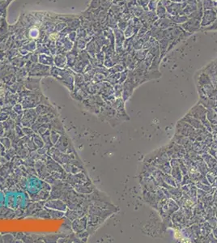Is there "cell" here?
<instances>
[{
    "instance_id": "6da1fadb",
    "label": "cell",
    "mask_w": 217,
    "mask_h": 243,
    "mask_svg": "<svg viewBox=\"0 0 217 243\" xmlns=\"http://www.w3.org/2000/svg\"><path fill=\"white\" fill-rule=\"evenodd\" d=\"M166 152L172 158H183L186 153L185 147L181 144H178L175 142L171 141L165 146Z\"/></svg>"
},
{
    "instance_id": "7a4b0ae2",
    "label": "cell",
    "mask_w": 217,
    "mask_h": 243,
    "mask_svg": "<svg viewBox=\"0 0 217 243\" xmlns=\"http://www.w3.org/2000/svg\"><path fill=\"white\" fill-rule=\"evenodd\" d=\"M37 114L36 110L33 109H26L23 112V117L21 119V123L23 126H27V127H31L36 121L37 118Z\"/></svg>"
},
{
    "instance_id": "3957f363",
    "label": "cell",
    "mask_w": 217,
    "mask_h": 243,
    "mask_svg": "<svg viewBox=\"0 0 217 243\" xmlns=\"http://www.w3.org/2000/svg\"><path fill=\"white\" fill-rule=\"evenodd\" d=\"M55 147H57V149L63 152V153L70 154L72 151H74L71 140H69V138L67 136H63V135L62 136H60L58 141L56 143Z\"/></svg>"
},
{
    "instance_id": "277c9868",
    "label": "cell",
    "mask_w": 217,
    "mask_h": 243,
    "mask_svg": "<svg viewBox=\"0 0 217 243\" xmlns=\"http://www.w3.org/2000/svg\"><path fill=\"white\" fill-rule=\"evenodd\" d=\"M140 184L142 186L143 191H147L155 192V191L159 187L152 175L148 177H141Z\"/></svg>"
},
{
    "instance_id": "5b68a950",
    "label": "cell",
    "mask_w": 217,
    "mask_h": 243,
    "mask_svg": "<svg viewBox=\"0 0 217 243\" xmlns=\"http://www.w3.org/2000/svg\"><path fill=\"white\" fill-rule=\"evenodd\" d=\"M195 128L192 126L191 125H190L189 123L184 121L183 120H180L177 121V125H176V134H179L181 136H186L189 137V136L192 132L195 131Z\"/></svg>"
},
{
    "instance_id": "8992f818",
    "label": "cell",
    "mask_w": 217,
    "mask_h": 243,
    "mask_svg": "<svg viewBox=\"0 0 217 243\" xmlns=\"http://www.w3.org/2000/svg\"><path fill=\"white\" fill-rule=\"evenodd\" d=\"M207 109L199 102L190 109V110L188 112V114L201 121L202 119L207 117Z\"/></svg>"
},
{
    "instance_id": "52a82bcc",
    "label": "cell",
    "mask_w": 217,
    "mask_h": 243,
    "mask_svg": "<svg viewBox=\"0 0 217 243\" xmlns=\"http://www.w3.org/2000/svg\"><path fill=\"white\" fill-rule=\"evenodd\" d=\"M186 218L184 216L180 210H177L174 213L172 214L171 216V221L174 227H177L178 229H182V228L186 227Z\"/></svg>"
},
{
    "instance_id": "ba28073f",
    "label": "cell",
    "mask_w": 217,
    "mask_h": 243,
    "mask_svg": "<svg viewBox=\"0 0 217 243\" xmlns=\"http://www.w3.org/2000/svg\"><path fill=\"white\" fill-rule=\"evenodd\" d=\"M88 224V221L86 216H82L80 218L74 220L72 222V227L74 231L76 233H81L87 229V225Z\"/></svg>"
},
{
    "instance_id": "9c48e42d",
    "label": "cell",
    "mask_w": 217,
    "mask_h": 243,
    "mask_svg": "<svg viewBox=\"0 0 217 243\" xmlns=\"http://www.w3.org/2000/svg\"><path fill=\"white\" fill-rule=\"evenodd\" d=\"M172 141L175 142L177 144H181V145L183 146L186 151H187L188 150L191 149L192 144H193L194 143V142H192L191 140H190L188 137H186V136H181V135L176 133L175 135H174V136H173Z\"/></svg>"
},
{
    "instance_id": "30bf717a",
    "label": "cell",
    "mask_w": 217,
    "mask_h": 243,
    "mask_svg": "<svg viewBox=\"0 0 217 243\" xmlns=\"http://www.w3.org/2000/svg\"><path fill=\"white\" fill-rule=\"evenodd\" d=\"M181 189L182 191V193L187 195L189 197L191 198L195 203H197V191L198 188L195 186V184H186V185H183L181 186Z\"/></svg>"
},
{
    "instance_id": "8fae6325",
    "label": "cell",
    "mask_w": 217,
    "mask_h": 243,
    "mask_svg": "<svg viewBox=\"0 0 217 243\" xmlns=\"http://www.w3.org/2000/svg\"><path fill=\"white\" fill-rule=\"evenodd\" d=\"M143 198L145 200L146 203H147L151 207L155 208V210L158 209V201L155 192L147 191H143Z\"/></svg>"
},
{
    "instance_id": "7c38bea8",
    "label": "cell",
    "mask_w": 217,
    "mask_h": 243,
    "mask_svg": "<svg viewBox=\"0 0 217 243\" xmlns=\"http://www.w3.org/2000/svg\"><path fill=\"white\" fill-rule=\"evenodd\" d=\"M181 120H183L184 121L189 123L190 125H191L195 129H203L206 130V128L204 127V126L203 125V123L201 122V121L197 118H194L193 116L190 115V114H186L185 117L181 118Z\"/></svg>"
},
{
    "instance_id": "4fadbf2b",
    "label": "cell",
    "mask_w": 217,
    "mask_h": 243,
    "mask_svg": "<svg viewBox=\"0 0 217 243\" xmlns=\"http://www.w3.org/2000/svg\"><path fill=\"white\" fill-rule=\"evenodd\" d=\"M46 207L51 208V209L58 210V211H65L67 209V205L63 203V201L60 199L48 201L46 203Z\"/></svg>"
},
{
    "instance_id": "5bb4252c",
    "label": "cell",
    "mask_w": 217,
    "mask_h": 243,
    "mask_svg": "<svg viewBox=\"0 0 217 243\" xmlns=\"http://www.w3.org/2000/svg\"><path fill=\"white\" fill-rule=\"evenodd\" d=\"M215 102L216 101L212 98L206 96V95H200V100H199V103L202 104L206 109H213L215 106Z\"/></svg>"
},
{
    "instance_id": "9a60e30c",
    "label": "cell",
    "mask_w": 217,
    "mask_h": 243,
    "mask_svg": "<svg viewBox=\"0 0 217 243\" xmlns=\"http://www.w3.org/2000/svg\"><path fill=\"white\" fill-rule=\"evenodd\" d=\"M166 189L169 191L171 199L173 200H175L176 202L178 201L182 196V191H181V187H176V186H168Z\"/></svg>"
},
{
    "instance_id": "2e32d148",
    "label": "cell",
    "mask_w": 217,
    "mask_h": 243,
    "mask_svg": "<svg viewBox=\"0 0 217 243\" xmlns=\"http://www.w3.org/2000/svg\"><path fill=\"white\" fill-rule=\"evenodd\" d=\"M191 148L194 150V151H195L196 152H198L199 155L201 156L208 151L209 147H207V145H205V144H203V142L195 141L193 143V144H192Z\"/></svg>"
},
{
    "instance_id": "e0dca14e",
    "label": "cell",
    "mask_w": 217,
    "mask_h": 243,
    "mask_svg": "<svg viewBox=\"0 0 217 243\" xmlns=\"http://www.w3.org/2000/svg\"><path fill=\"white\" fill-rule=\"evenodd\" d=\"M172 177L174 178L176 181V184H177V187H181V181H182V173H181V170H180L179 167H172V171L171 173Z\"/></svg>"
},
{
    "instance_id": "ac0fdd59",
    "label": "cell",
    "mask_w": 217,
    "mask_h": 243,
    "mask_svg": "<svg viewBox=\"0 0 217 243\" xmlns=\"http://www.w3.org/2000/svg\"><path fill=\"white\" fill-rule=\"evenodd\" d=\"M50 131H55L58 132V133H64L63 126H62V123H61L59 120L57 118H55V117L50 121Z\"/></svg>"
},
{
    "instance_id": "d6986e66",
    "label": "cell",
    "mask_w": 217,
    "mask_h": 243,
    "mask_svg": "<svg viewBox=\"0 0 217 243\" xmlns=\"http://www.w3.org/2000/svg\"><path fill=\"white\" fill-rule=\"evenodd\" d=\"M85 212L81 210H79V211H76V210L70 209L67 210V211L66 212V216L70 219L71 221H74V220L77 219V218H80L82 216H84Z\"/></svg>"
},
{
    "instance_id": "ffe728a7",
    "label": "cell",
    "mask_w": 217,
    "mask_h": 243,
    "mask_svg": "<svg viewBox=\"0 0 217 243\" xmlns=\"http://www.w3.org/2000/svg\"><path fill=\"white\" fill-rule=\"evenodd\" d=\"M201 156L203 161H205V163L207 165V166L209 167V169H211L217 164V160L215 157H213L211 155H210L208 152L203 154V155H201Z\"/></svg>"
},
{
    "instance_id": "44dd1931",
    "label": "cell",
    "mask_w": 217,
    "mask_h": 243,
    "mask_svg": "<svg viewBox=\"0 0 217 243\" xmlns=\"http://www.w3.org/2000/svg\"><path fill=\"white\" fill-rule=\"evenodd\" d=\"M36 112L37 115H46V114H52L53 111L51 110L50 106H46V105H42V104H39L36 107Z\"/></svg>"
},
{
    "instance_id": "7402d4cb",
    "label": "cell",
    "mask_w": 217,
    "mask_h": 243,
    "mask_svg": "<svg viewBox=\"0 0 217 243\" xmlns=\"http://www.w3.org/2000/svg\"><path fill=\"white\" fill-rule=\"evenodd\" d=\"M179 205L177 204V203L175 200H173V199H169L167 203V209L168 214L169 216H172V214L174 213L177 210H179Z\"/></svg>"
},
{
    "instance_id": "603a6c76",
    "label": "cell",
    "mask_w": 217,
    "mask_h": 243,
    "mask_svg": "<svg viewBox=\"0 0 217 243\" xmlns=\"http://www.w3.org/2000/svg\"><path fill=\"white\" fill-rule=\"evenodd\" d=\"M196 166H197L198 171L201 173L202 175H206L210 171L209 167L207 166V165L205 163V161L203 160H201V161L196 162Z\"/></svg>"
},
{
    "instance_id": "cb8c5ba5",
    "label": "cell",
    "mask_w": 217,
    "mask_h": 243,
    "mask_svg": "<svg viewBox=\"0 0 217 243\" xmlns=\"http://www.w3.org/2000/svg\"><path fill=\"white\" fill-rule=\"evenodd\" d=\"M207 118L209 120L212 125L217 124V112L215 111V108L213 109H207Z\"/></svg>"
},
{
    "instance_id": "d4e9b609",
    "label": "cell",
    "mask_w": 217,
    "mask_h": 243,
    "mask_svg": "<svg viewBox=\"0 0 217 243\" xmlns=\"http://www.w3.org/2000/svg\"><path fill=\"white\" fill-rule=\"evenodd\" d=\"M155 168H157L158 170H160L164 173H167V174H170L172 171V166L169 162H165V163L158 164L155 166Z\"/></svg>"
},
{
    "instance_id": "484cf974",
    "label": "cell",
    "mask_w": 217,
    "mask_h": 243,
    "mask_svg": "<svg viewBox=\"0 0 217 243\" xmlns=\"http://www.w3.org/2000/svg\"><path fill=\"white\" fill-rule=\"evenodd\" d=\"M201 235L204 236V237H207L208 234L212 232V228L211 227V225H209V223L207 222V221L205 222L202 223L201 225Z\"/></svg>"
},
{
    "instance_id": "4316f807",
    "label": "cell",
    "mask_w": 217,
    "mask_h": 243,
    "mask_svg": "<svg viewBox=\"0 0 217 243\" xmlns=\"http://www.w3.org/2000/svg\"><path fill=\"white\" fill-rule=\"evenodd\" d=\"M202 203H203L204 207H211L213 206V194L207 193L205 197L202 199Z\"/></svg>"
},
{
    "instance_id": "83f0119b",
    "label": "cell",
    "mask_w": 217,
    "mask_h": 243,
    "mask_svg": "<svg viewBox=\"0 0 217 243\" xmlns=\"http://www.w3.org/2000/svg\"><path fill=\"white\" fill-rule=\"evenodd\" d=\"M163 179L165 181L167 185L171 186H177V184H176V181L174 180L173 177H172L171 174H167V173H163Z\"/></svg>"
},
{
    "instance_id": "f1b7e54d",
    "label": "cell",
    "mask_w": 217,
    "mask_h": 243,
    "mask_svg": "<svg viewBox=\"0 0 217 243\" xmlns=\"http://www.w3.org/2000/svg\"><path fill=\"white\" fill-rule=\"evenodd\" d=\"M31 139H32V141L35 143V144H36L37 147H42L45 146L44 141H43V140H42V138L40 137V136H38V135L34 134Z\"/></svg>"
},
{
    "instance_id": "f546056e",
    "label": "cell",
    "mask_w": 217,
    "mask_h": 243,
    "mask_svg": "<svg viewBox=\"0 0 217 243\" xmlns=\"http://www.w3.org/2000/svg\"><path fill=\"white\" fill-rule=\"evenodd\" d=\"M215 216V209L213 206L211 207H205V219L206 221L209 220L210 218Z\"/></svg>"
},
{
    "instance_id": "4dcf8cb0",
    "label": "cell",
    "mask_w": 217,
    "mask_h": 243,
    "mask_svg": "<svg viewBox=\"0 0 217 243\" xmlns=\"http://www.w3.org/2000/svg\"><path fill=\"white\" fill-rule=\"evenodd\" d=\"M60 138V133L55 131H50V140L52 144H55Z\"/></svg>"
},
{
    "instance_id": "1f68e13d",
    "label": "cell",
    "mask_w": 217,
    "mask_h": 243,
    "mask_svg": "<svg viewBox=\"0 0 217 243\" xmlns=\"http://www.w3.org/2000/svg\"><path fill=\"white\" fill-rule=\"evenodd\" d=\"M0 142L2 143V145L6 147L7 149L12 147V141H11V140L8 137H5V136L3 138L0 137Z\"/></svg>"
},
{
    "instance_id": "d6a6232c",
    "label": "cell",
    "mask_w": 217,
    "mask_h": 243,
    "mask_svg": "<svg viewBox=\"0 0 217 243\" xmlns=\"http://www.w3.org/2000/svg\"><path fill=\"white\" fill-rule=\"evenodd\" d=\"M23 133H24V136H27V137H31L35 134V132L33 131V130L30 127H27V126H24L22 128Z\"/></svg>"
},
{
    "instance_id": "836d02e7",
    "label": "cell",
    "mask_w": 217,
    "mask_h": 243,
    "mask_svg": "<svg viewBox=\"0 0 217 243\" xmlns=\"http://www.w3.org/2000/svg\"><path fill=\"white\" fill-rule=\"evenodd\" d=\"M195 184V182H193L191 179H190V177H189L188 174H185V175H183L182 177V181H181V186L183 185H186V184Z\"/></svg>"
},
{
    "instance_id": "e575fe53",
    "label": "cell",
    "mask_w": 217,
    "mask_h": 243,
    "mask_svg": "<svg viewBox=\"0 0 217 243\" xmlns=\"http://www.w3.org/2000/svg\"><path fill=\"white\" fill-rule=\"evenodd\" d=\"M207 193H208V192H206V191H203V190L199 189V188H198V191H197L198 200H199V201H202V199L205 197L206 195H207Z\"/></svg>"
},
{
    "instance_id": "d590c367",
    "label": "cell",
    "mask_w": 217,
    "mask_h": 243,
    "mask_svg": "<svg viewBox=\"0 0 217 243\" xmlns=\"http://www.w3.org/2000/svg\"><path fill=\"white\" fill-rule=\"evenodd\" d=\"M12 110H14L16 112V114H22L23 113V110H24V108H23L22 105L21 104H16L13 107H12Z\"/></svg>"
},
{
    "instance_id": "8d00e7d4",
    "label": "cell",
    "mask_w": 217,
    "mask_h": 243,
    "mask_svg": "<svg viewBox=\"0 0 217 243\" xmlns=\"http://www.w3.org/2000/svg\"><path fill=\"white\" fill-rule=\"evenodd\" d=\"M215 177H216V176H215V174H214V173L211 171H209L208 173H207V174H206V177H207V179L208 180V181L210 182V184H211L212 182H213L214 180H215Z\"/></svg>"
},
{
    "instance_id": "74e56055",
    "label": "cell",
    "mask_w": 217,
    "mask_h": 243,
    "mask_svg": "<svg viewBox=\"0 0 217 243\" xmlns=\"http://www.w3.org/2000/svg\"><path fill=\"white\" fill-rule=\"evenodd\" d=\"M207 222L209 223V225H211V227L212 229L215 228L217 226V218L215 216H213V217L210 218L209 220H207Z\"/></svg>"
},
{
    "instance_id": "f35d334b",
    "label": "cell",
    "mask_w": 217,
    "mask_h": 243,
    "mask_svg": "<svg viewBox=\"0 0 217 243\" xmlns=\"http://www.w3.org/2000/svg\"><path fill=\"white\" fill-rule=\"evenodd\" d=\"M8 118L7 113H5L4 111L0 112V121H4Z\"/></svg>"
},
{
    "instance_id": "ab89813d",
    "label": "cell",
    "mask_w": 217,
    "mask_h": 243,
    "mask_svg": "<svg viewBox=\"0 0 217 243\" xmlns=\"http://www.w3.org/2000/svg\"><path fill=\"white\" fill-rule=\"evenodd\" d=\"M213 206L217 207V189L213 194Z\"/></svg>"
},
{
    "instance_id": "60d3db41",
    "label": "cell",
    "mask_w": 217,
    "mask_h": 243,
    "mask_svg": "<svg viewBox=\"0 0 217 243\" xmlns=\"http://www.w3.org/2000/svg\"><path fill=\"white\" fill-rule=\"evenodd\" d=\"M4 134H5V129H4L2 123L0 122V137H1V136H4Z\"/></svg>"
},
{
    "instance_id": "b9f144b4",
    "label": "cell",
    "mask_w": 217,
    "mask_h": 243,
    "mask_svg": "<svg viewBox=\"0 0 217 243\" xmlns=\"http://www.w3.org/2000/svg\"><path fill=\"white\" fill-rule=\"evenodd\" d=\"M211 134L212 135H217V124L216 125L211 126Z\"/></svg>"
},
{
    "instance_id": "7bdbcfd3",
    "label": "cell",
    "mask_w": 217,
    "mask_h": 243,
    "mask_svg": "<svg viewBox=\"0 0 217 243\" xmlns=\"http://www.w3.org/2000/svg\"><path fill=\"white\" fill-rule=\"evenodd\" d=\"M210 148L214 150H217V142H215V140H213V142L211 143V144L210 145Z\"/></svg>"
},
{
    "instance_id": "ee69618b",
    "label": "cell",
    "mask_w": 217,
    "mask_h": 243,
    "mask_svg": "<svg viewBox=\"0 0 217 243\" xmlns=\"http://www.w3.org/2000/svg\"><path fill=\"white\" fill-rule=\"evenodd\" d=\"M210 171L212 172L215 176H217V164L211 168V169H210Z\"/></svg>"
},
{
    "instance_id": "f6af8a7d",
    "label": "cell",
    "mask_w": 217,
    "mask_h": 243,
    "mask_svg": "<svg viewBox=\"0 0 217 243\" xmlns=\"http://www.w3.org/2000/svg\"><path fill=\"white\" fill-rule=\"evenodd\" d=\"M211 186H212V187H215V188H216V189H217V176H216V177H215V180H214V181H213V182H212V183L211 184Z\"/></svg>"
},
{
    "instance_id": "bcb514c9",
    "label": "cell",
    "mask_w": 217,
    "mask_h": 243,
    "mask_svg": "<svg viewBox=\"0 0 217 243\" xmlns=\"http://www.w3.org/2000/svg\"><path fill=\"white\" fill-rule=\"evenodd\" d=\"M5 96V91L3 88H0V97H3Z\"/></svg>"
},
{
    "instance_id": "7dc6e473",
    "label": "cell",
    "mask_w": 217,
    "mask_h": 243,
    "mask_svg": "<svg viewBox=\"0 0 217 243\" xmlns=\"http://www.w3.org/2000/svg\"><path fill=\"white\" fill-rule=\"evenodd\" d=\"M212 233H213L214 237L217 239V226L215 228H214V229H212Z\"/></svg>"
},
{
    "instance_id": "c3c4849f",
    "label": "cell",
    "mask_w": 217,
    "mask_h": 243,
    "mask_svg": "<svg viewBox=\"0 0 217 243\" xmlns=\"http://www.w3.org/2000/svg\"><path fill=\"white\" fill-rule=\"evenodd\" d=\"M213 207H214V209H215V216L217 218V207H214V206H213Z\"/></svg>"
},
{
    "instance_id": "681fc988",
    "label": "cell",
    "mask_w": 217,
    "mask_h": 243,
    "mask_svg": "<svg viewBox=\"0 0 217 243\" xmlns=\"http://www.w3.org/2000/svg\"><path fill=\"white\" fill-rule=\"evenodd\" d=\"M214 136V140H215V142H217V135H213Z\"/></svg>"
},
{
    "instance_id": "f907efd6",
    "label": "cell",
    "mask_w": 217,
    "mask_h": 243,
    "mask_svg": "<svg viewBox=\"0 0 217 243\" xmlns=\"http://www.w3.org/2000/svg\"><path fill=\"white\" fill-rule=\"evenodd\" d=\"M214 157H215V159H216V160H217V151H216V152H215V156H214Z\"/></svg>"
}]
</instances>
